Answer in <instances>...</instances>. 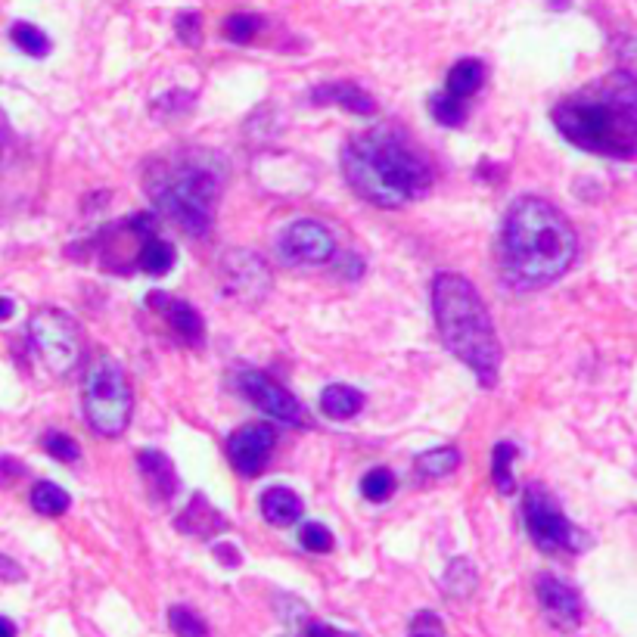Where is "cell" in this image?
Wrapping results in <instances>:
<instances>
[{
	"label": "cell",
	"mask_w": 637,
	"mask_h": 637,
	"mask_svg": "<svg viewBox=\"0 0 637 637\" xmlns=\"http://www.w3.org/2000/svg\"><path fill=\"white\" fill-rule=\"evenodd\" d=\"M137 470L147 476V485H150L156 501H171V498H175L178 473H175V463H171L162 451H156V448L137 451Z\"/></svg>",
	"instance_id": "obj_16"
},
{
	"label": "cell",
	"mask_w": 637,
	"mask_h": 637,
	"mask_svg": "<svg viewBox=\"0 0 637 637\" xmlns=\"http://www.w3.org/2000/svg\"><path fill=\"white\" fill-rule=\"evenodd\" d=\"M277 249L289 265H327L336 255V240L324 224L302 218L283 230Z\"/></svg>",
	"instance_id": "obj_10"
},
{
	"label": "cell",
	"mask_w": 637,
	"mask_h": 637,
	"mask_svg": "<svg viewBox=\"0 0 637 637\" xmlns=\"http://www.w3.org/2000/svg\"><path fill=\"white\" fill-rule=\"evenodd\" d=\"M429 112H432V119H436L439 125H448V128H460L463 122H467V106H463V100H457L451 94L432 97L429 100Z\"/></svg>",
	"instance_id": "obj_29"
},
{
	"label": "cell",
	"mask_w": 637,
	"mask_h": 637,
	"mask_svg": "<svg viewBox=\"0 0 637 637\" xmlns=\"http://www.w3.org/2000/svg\"><path fill=\"white\" fill-rule=\"evenodd\" d=\"M302 507L305 504H302V498L296 495V491H289L283 485H274L262 495V516L268 519L271 526H280V529L299 523Z\"/></svg>",
	"instance_id": "obj_18"
},
{
	"label": "cell",
	"mask_w": 637,
	"mask_h": 637,
	"mask_svg": "<svg viewBox=\"0 0 637 637\" xmlns=\"http://www.w3.org/2000/svg\"><path fill=\"white\" fill-rule=\"evenodd\" d=\"M0 637H16V625L7 616H0Z\"/></svg>",
	"instance_id": "obj_41"
},
{
	"label": "cell",
	"mask_w": 637,
	"mask_h": 637,
	"mask_svg": "<svg viewBox=\"0 0 637 637\" xmlns=\"http://www.w3.org/2000/svg\"><path fill=\"white\" fill-rule=\"evenodd\" d=\"M175 32H178V41L184 47H199L202 44V16L196 10H184L178 13L175 19Z\"/></svg>",
	"instance_id": "obj_33"
},
{
	"label": "cell",
	"mask_w": 637,
	"mask_h": 637,
	"mask_svg": "<svg viewBox=\"0 0 637 637\" xmlns=\"http://www.w3.org/2000/svg\"><path fill=\"white\" fill-rule=\"evenodd\" d=\"M237 392L243 398H249L258 411H265L268 417L289 423V426H305V414H302V404L296 395H289L274 376H268L265 370H252L243 367L237 373Z\"/></svg>",
	"instance_id": "obj_9"
},
{
	"label": "cell",
	"mask_w": 637,
	"mask_h": 637,
	"mask_svg": "<svg viewBox=\"0 0 637 637\" xmlns=\"http://www.w3.org/2000/svg\"><path fill=\"white\" fill-rule=\"evenodd\" d=\"M10 41H13L22 53L35 56V60H44V56L53 50L47 32H41V28L32 25V22H13V25H10Z\"/></svg>",
	"instance_id": "obj_23"
},
{
	"label": "cell",
	"mask_w": 637,
	"mask_h": 637,
	"mask_svg": "<svg viewBox=\"0 0 637 637\" xmlns=\"http://www.w3.org/2000/svg\"><path fill=\"white\" fill-rule=\"evenodd\" d=\"M7 137H10V122H7V115L0 112V153L7 147Z\"/></svg>",
	"instance_id": "obj_40"
},
{
	"label": "cell",
	"mask_w": 637,
	"mask_h": 637,
	"mask_svg": "<svg viewBox=\"0 0 637 637\" xmlns=\"http://www.w3.org/2000/svg\"><path fill=\"white\" fill-rule=\"evenodd\" d=\"M485 81V66L479 60H457L448 72V94L457 100L473 97Z\"/></svg>",
	"instance_id": "obj_21"
},
{
	"label": "cell",
	"mask_w": 637,
	"mask_h": 637,
	"mask_svg": "<svg viewBox=\"0 0 637 637\" xmlns=\"http://www.w3.org/2000/svg\"><path fill=\"white\" fill-rule=\"evenodd\" d=\"M523 523L532 544L547 557L582 554L585 547H591V538L563 513L560 501L544 485H529L523 491Z\"/></svg>",
	"instance_id": "obj_7"
},
{
	"label": "cell",
	"mask_w": 637,
	"mask_h": 637,
	"mask_svg": "<svg viewBox=\"0 0 637 637\" xmlns=\"http://www.w3.org/2000/svg\"><path fill=\"white\" fill-rule=\"evenodd\" d=\"M84 420L103 439L122 436L134 414V392L131 380L119 361L97 358L88 370V380L81 389Z\"/></svg>",
	"instance_id": "obj_6"
},
{
	"label": "cell",
	"mask_w": 637,
	"mask_h": 637,
	"mask_svg": "<svg viewBox=\"0 0 637 637\" xmlns=\"http://www.w3.org/2000/svg\"><path fill=\"white\" fill-rule=\"evenodd\" d=\"M13 314H16V305H13V299L0 296V321H10Z\"/></svg>",
	"instance_id": "obj_39"
},
{
	"label": "cell",
	"mask_w": 637,
	"mask_h": 637,
	"mask_svg": "<svg viewBox=\"0 0 637 637\" xmlns=\"http://www.w3.org/2000/svg\"><path fill=\"white\" fill-rule=\"evenodd\" d=\"M513 460H516V448L510 442H498L495 454H491V476H495V485L501 495H513V488H516Z\"/></svg>",
	"instance_id": "obj_25"
},
{
	"label": "cell",
	"mask_w": 637,
	"mask_h": 637,
	"mask_svg": "<svg viewBox=\"0 0 637 637\" xmlns=\"http://www.w3.org/2000/svg\"><path fill=\"white\" fill-rule=\"evenodd\" d=\"M137 268L153 274V277L168 274L171 268H175V246H171L168 240H162V237H156V234L147 237V240H143V246H140V252H137Z\"/></svg>",
	"instance_id": "obj_20"
},
{
	"label": "cell",
	"mask_w": 637,
	"mask_h": 637,
	"mask_svg": "<svg viewBox=\"0 0 637 637\" xmlns=\"http://www.w3.org/2000/svg\"><path fill=\"white\" fill-rule=\"evenodd\" d=\"M175 526L193 538H212L227 529V519L206 501V495H193L187 510L175 519Z\"/></svg>",
	"instance_id": "obj_17"
},
{
	"label": "cell",
	"mask_w": 637,
	"mask_h": 637,
	"mask_svg": "<svg viewBox=\"0 0 637 637\" xmlns=\"http://www.w3.org/2000/svg\"><path fill=\"white\" fill-rule=\"evenodd\" d=\"M408 637H445V628H442V619L436 613H417L414 622H411V634Z\"/></svg>",
	"instance_id": "obj_34"
},
{
	"label": "cell",
	"mask_w": 637,
	"mask_h": 637,
	"mask_svg": "<svg viewBox=\"0 0 637 637\" xmlns=\"http://www.w3.org/2000/svg\"><path fill=\"white\" fill-rule=\"evenodd\" d=\"M299 544L311 554H330L333 550V535L324 523H305L299 529Z\"/></svg>",
	"instance_id": "obj_31"
},
{
	"label": "cell",
	"mask_w": 637,
	"mask_h": 637,
	"mask_svg": "<svg viewBox=\"0 0 637 637\" xmlns=\"http://www.w3.org/2000/svg\"><path fill=\"white\" fill-rule=\"evenodd\" d=\"M364 408V395L345 383H333L321 392V411L330 420H352Z\"/></svg>",
	"instance_id": "obj_19"
},
{
	"label": "cell",
	"mask_w": 637,
	"mask_h": 637,
	"mask_svg": "<svg viewBox=\"0 0 637 637\" xmlns=\"http://www.w3.org/2000/svg\"><path fill=\"white\" fill-rule=\"evenodd\" d=\"M28 339H32V349L50 376H69L81 364V327L72 314L60 308L35 311L32 321H28Z\"/></svg>",
	"instance_id": "obj_8"
},
{
	"label": "cell",
	"mask_w": 637,
	"mask_h": 637,
	"mask_svg": "<svg viewBox=\"0 0 637 637\" xmlns=\"http://www.w3.org/2000/svg\"><path fill=\"white\" fill-rule=\"evenodd\" d=\"M578 237L569 218L538 196H519L501 230V268L510 286L541 289L557 283L575 262Z\"/></svg>",
	"instance_id": "obj_2"
},
{
	"label": "cell",
	"mask_w": 637,
	"mask_h": 637,
	"mask_svg": "<svg viewBox=\"0 0 637 637\" xmlns=\"http://www.w3.org/2000/svg\"><path fill=\"white\" fill-rule=\"evenodd\" d=\"M44 448H47V454L50 457H56V460H63V463H75L78 457H81V448H78V442L72 439V436H66V432H47L44 436Z\"/></svg>",
	"instance_id": "obj_32"
},
{
	"label": "cell",
	"mask_w": 637,
	"mask_h": 637,
	"mask_svg": "<svg viewBox=\"0 0 637 637\" xmlns=\"http://www.w3.org/2000/svg\"><path fill=\"white\" fill-rule=\"evenodd\" d=\"M432 314L445 349L467 364L482 389H491L501 373V339L479 289L454 271H442L432 280Z\"/></svg>",
	"instance_id": "obj_4"
},
{
	"label": "cell",
	"mask_w": 637,
	"mask_h": 637,
	"mask_svg": "<svg viewBox=\"0 0 637 637\" xmlns=\"http://www.w3.org/2000/svg\"><path fill=\"white\" fill-rule=\"evenodd\" d=\"M156 209L184 234L206 237L224 190V162L215 153H184L150 168L147 181Z\"/></svg>",
	"instance_id": "obj_5"
},
{
	"label": "cell",
	"mask_w": 637,
	"mask_h": 637,
	"mask_svg": "<svg viewBox=\"0 0 637 637\" xmlns=\"http://www.w3.org/2000/svg\"><path fill=\"white\" fill-rule=\"evenodd\" d=\"M72 498H69V491H63L56 482H35L32 488V507L41 513V516H63L69 510Z\"/></svg>",
	"instance_id": "obj_24"
},
{
	"label": "cell",
	"mask_w": 637,
	"mask_h": 637,
	"mask_svg": "<svg viewBox=\"0 0 637 637\" xmlns=\"http://www.w3.org/2000/svg\"><path fill=\"white\" fill-rule=\"evenodd\" d=\"M336 274L345 277V280H358L364 274V262L355 252H345V255H339V262H336Z\"/></svg>",
	"instance_id": "obj_35"
},
{
	"label": "cell",
	"mask_w": 637,
	"mask_h": 637,
	"mask_svg": "<svg viewBox=\"0 0 637 637\" xmlns=\"http://www.w3.org/2000/svg\"><path fill=\"white\" fill-rule=\"evenodd\" d=\"M535 594H538L544 619L554 625L557 631L569 634V631H575L578 625H582V619H585L582 594H578L569 582H563V578L550 575V572H541L535 578Z\"/></svg>",
	"instance_id": "obj_11"
},
{
	"label": "cell",
	"mask_w": 637,
	"mask_h": 637,
	"mask_svg": "<svg viewBox=\"0 0 637 637\" xmlns=\"http://www.w3.org/2000/svg\"><path fill=\"white\" fill-rule=\"evenodd\" d=\"M550 119L572 147L628 162L637 153V81L631 72L616 69L563 97Z\"/></svg>",
	"instance_id": "obj_3"
},
{
	"label": "cell",
	"mask_w": 637,
	"mask_h": 637,
	"mask_svg": "<svg viewBox=\"0 0 637 637\" xmlns=\"http://www.w3.org/2000/svg\"><path fill=\"white\" fill-rule=\"evenodd\" d=\"M25 572L16 560H10L7 554H0V582H22Z\"/></svg>",
	"instance_id": "obj_37"
},
{
	"label": "cell",
	"mask_w": 637,
	"mask_h": 637,
	"mask_svg": "<svg viewBox=\"0 0 637 637\" xmlns=\"http://www.w3.org/2000/svg\"><path fill=\"white\" fill-rule=\"evenodd\" d=\"M361 495L373 504H383L395 495V473L389 467H373L361 479Z\"/></svg>",
	"instance_id": "obj_26"
},
{
	"label": "cell",
	"mask_w": 637,
	"mask_h": 637,
	"mask_svg": "<svg viewBox=\"0 0 637 637\" xmlns=\"http://www.w3.org/2000/svg\"><path fill=\"white\" fill-rule=\"evenodd\" d=\"M299 637H355V634H345V631H339V628H333L321 619H311V622H305Z\"/></svg>",
	"instance_id": "obj_36"
},
{
	"label": "cell",
	"mask_w": 637,
	"mask_h": 637,
	"mask_svg": "<svg viewBox=\"0 0 637 637\" xmlns=\"http://www.w3.org/2000/svg\"><path fill=\"white\" fill-rule=\"evenodd\" d=\"M342 171L349 187L380 209H401L429 196L436 168L392 125H376L345 143Z\"/></svg>",
	"instance_id": "obj_1"
},
{
	"label": "cell",
	"mask_w": 637,
	"mask_h": 637,
	"mask_svg": "<svg viewBox=\"0 0 637 637\" xmlns=\"http://www.w3.org/2000/svg\"><path fill=\"white\" fill-rule=\"evenodd\" d=\"M168 625L178 637H209V625L202 622L199 613L187 610V606H171L168 613Z\"/></svg>",
	"instance_id": "obj_30"
},
{
	"label": "cell",
	"mask_w": 637,
	"mask_h": 637,
	"mask_svg": "<svg viewBox=\"0 0 637 637\" xmlns=\"http://www.w3.org/2000/svg\"><path fill=\"white\" fill-rule=\"evenodd\" d=\"M445 588L451 597H470L476 591V569L470 560H454L445 572Z\"/></svg>",
	"instance_id": "obj_28"
},
{
	"label": "cell",
	"mask_w": 637,
	"mask_h": 637,
	"mask_svg": "<svg viewBox=\"0 0 637 637\" xmlns=\"http://www.w3.org/2000/svg\"><path fill=\"white\" fill-rule=\"evenodd\" d=\"M457 467H460V451H457L454 445L432 448V451H426V454L417 457V470H420L426 479H445V476H451Z\"/></svg>",
	"instance_id": "obj_22"
},
{
	"label": "cell",
	"mask_w": 637,
	"mask_h": 637,
	"mask_svg": "<svg viewBox=\"0 0 637 637\" xmlns=\"http://www.w3.org/2000/svg\"><path fill=\"white\" fill-rule=\"evenodd\" d=\"M150 305L162 317H168L171 330H175L187 345L202 349V342H206V321H202V314L190 302H181V299L168 296V293H150Z\"/></svg>",
	"instance_id": "obj_14"
},
{
	"label": "cell",
	"mask_w": 637,
	"mask_h": 637,
	"mask_svg": "<svg viewBox=\"0 0 637 637\" xmlns=\"http://www.w3.org/2000/svg\"><path fill=\"white\" fill-rule=\"evenodd\" d=\"M224 280H227V289L234 293L240 302H255L262 299L268 293V265L262 262V258H255L252 252H230L224 258Z\"/></svg>",
	"instance_id": "obj_13"
},
{
	"label": "cell",
	"mask_w": 637,
	"mask_h": 637,
	"mask_svg": "<svg viewBox=\"0 0 637 637\" xmlns=\"http://www.w3.org/2000/svg\"><path fill=\"white\" fill-rule=\"evenodd\" d=\"M215 557L224 563V566H230V569H234V566H240L243 563V557H240V550L234 547V544H215Z\"/></svg>",
	"instance_id": "obj_38"
},
{
	"label": "cell",
	"mask_w": 637,
	"mask_h": 637,
	"mask_svg": "<svg viewBox=\"0 0 637 637\" xmlns=\"http://www.w3.org/2000/svg\"><path fill=\"white\" fill-rule=\"evenodd\" d=\"M265 28V19L255 16V13H234L224 19V38L234 41V44H249L255 41V35Z\"/></svg>",
	"instance_id": "obj_27"
},
{
	"label": "cell",
	"mask_w": 637,
	"mask_h": 637,
	"mask_svg": "<svg viewBox=\"0 0 637 637\" xmlns=\"http://www.w3.org/2000/svg\"><path fill=\"white\" fill-rule=\"evenodd\" d=\"M277 445V432L265 423H249L227 439V457L240 476H258Z\"/></svg>",
	"instance_id": "obj_12"
},
{
	"label": "cell",
	"mask_w": 637,
	"mask_h": 637,
	"mask_svg": "<svg viewBox=\"0 0 637 637\" xmlns=\"http://www.w3.org/2000/svg\"><path fill=\"white\" fill-rule=\"evenodd\" d=\"M311 103L314 106H339L352 115H373L376 112V100L358 88L355 81H324L311 91Z\"/></svg>",
	"instance_id": "obj_15"
}]
</instances>
